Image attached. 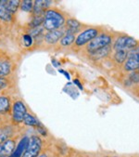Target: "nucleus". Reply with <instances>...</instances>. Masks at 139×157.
Wrapping results in <instances>:
<instances>
[{"mask_svg":"<svg viewBox=\"0 0 139 157\" xmlns=\"http://www.w3.org/2000/svg\"><path fill=\"white\" fill-rule=\"evenodd\" d=\"M65 22H66L65 15L58 9L50 8L45 12L42 27L44 28L45 31L49 32V31H53L64 27Z\"/></svg>","mask_w":139,"mask_h":157,"instance_id":"obj_1","label":"nucleus"},{"mask_svg":"<svg viewBox=\"0 0 139 157\" xmlns=\"http://www.w3.org/2000/svg\"><path fill=\"white\" fill-rule=\"evenodd\" d=\"M112 44H113L112 35L108 33V32L101 31L100 34L96 37H95L91 42H89L85 47V50L86 51L87 54H89V53H93L95 51H97L99 49L111 47Z\"/></svg>","mask_w":139,"mask_h":157,"instance_id":"obj_2","label":"nucleus"},{"mask_svg":"<svg viewBox=\"0 0 139 157\" xmlns=\"http://www.w3.org/2000/svg\"><path fill=\"white\" fill-rule=\"evenodd\" d=\"M101 32V29L99 27L90 26L85 27L83 31L76 36V39L73 46V48L79 49L85 48L89 42H91L95 37H96Z\"/></svg>","mask_w":139,"mask_h":157,"instance_id":"obj_3","label":"nucleus"},{"mask_svg":"<svg viewBox=\"0 0 139 157\" xmlns=\"http://www.w3.org/2000/svg\"><path fill=\"white\" fill-rule=\"evenodd\" d=\"M28 113L27 106L23 102L22 100H15L12 101V108H11V115H10V122L14 125H19L23 123L24 117Z\"/></svg>","mask_w":139,"mask_h":157,"instance_id":"obj_4","label":"nucleus"},{"mask_svg":"<svg viewBox=\"0 0 139 157\" xmlns=\"http://www.w3.org/2000/svg\"><path fill=\"white\" fill-rule=\"evenodd\" d=\"M43 150V140L38 135H32L21 157H38Z\"/></svg>","mask_w":139,"mask_h":157,"instance_id":"obj_5","label":"nucleus"},{"mask_svg":"<svg viewBox=\"0 0 139 157\" xmlns=\"http://www.w3.org/2000/svg\"><path fill=\"white\" fill-rule=\"evenodd\" d=\"M139 45V42L129 36H118L115 41L113 42L111 48L113 51H117V50H131L133 48H134L135 47H137Z\"/></svg>","mask_w":139,"mask_h":157,"instance_id":"obj_6","label":"nucleus"},{"mask_svg":"<svg viewBox=\"0 0 139 157\" xmlns=\"http://www.w3.org/2000/svg\"><path fill=\"white\" fill-rule=\"evenodd\" d=\"M139 68V45L129 50L128 58L123 63V69L127 72H135Z\"/></svg>","mask_w":139,"mask_h":157,"instance_id":"obj_7","label":"nucleus"},{"mask_svg":"<svg viewBox=\"0 0 139 157\" xmlns=\"http://www.w3.org/2000/svg\"><path fill=\"white\" fill-rule=\"evenodd\" d=\"M65 33H66L65 27H61L57 30L46 32L43 37V43L48 47L56 46L59 42V40L62 38V36L65 35Z\"/></svg>","mask_w":139,"mask_h":157,"instance_id":"obj_8","label":"nucleus"},{"mask_svg":"<svg viewBox=\"0 0 139 157\" xmlns=\"http://www.w3.org/2000/svg\"><path fill=\"white\" fill-rule=\"evenodd\" d=\"M18 127L12 124L11 123L2 125L0 128V144L4 143L8 140L17 136Z\"/></svg>","mask_w":139,"mask_h":157,"instance_id":"obj_9","label":"nucleus"},{"mask_svg":"<svg viewBox=\"0 0 139 157\" xmlns=\"http://www.w3.org/2000/svg\"><path fill=\"white\" fill-rule=\"evenodd\" d=\"M18 144V136L11 138L5 141L4 143L0 144V156L9 157L16 149Z\"/></svg>","mask_w":139,"mask_h":157,"instance_id":"obj_10","label":"nucleus"},{"mask_svg":"<svg viewBox=\"0 0 139 157\" xmlns=\"http://www.w3.org/2000/svg\"><path fill=\"white\" fill-rule=\"evenodd\" d=\"M15 64L6 58H0V77H9L14 72Z\"/></svg>","mask_w":139,"mask_h":157,"instance_id":"obj_11","label":"nucleus"},{"mask_svg":"<svg viewBox=\"0 0 139 157\" xmlns=\"http://www.w3.org/2000/svg\"><path fill=\"white\" fill-rule=\"evenodd\" d=\"M65 29H66V32L68 33H72L74 35H78L81 31L84 30V24L81 23L79 21H77L74 18H68L66 19V22L64 25Z\"/></svg>","mask_w":139,"mask_h":157,"instance_id":"obj_12","label":"nucleus"},{"mask_svg":"<svg viewBox=\"0 0 139 157\" xmlns=\"http://www.w3.org/2000/svg\"><path fill=\"white\" fill-rule=\"evenodd\" d=\"M12 101L10 96L6 94L0 95V115H11Z\"/></svg>","mask_w":139,"mask_h":157,"instance_id":"obj_13","label":"nucleus"},{"mask_svg":"<svg viewBox=\"0 0 139 157\" xmlns=\"http://www.w3.org/2000/svg\"><path fill=\"white\" fill-rule=\"evenodd\" d=\"M28 142H29V137H27V136L22 137L19 140V142L17 144V147L14 150V151L9 157H21L24 151H25V149H26V147H27V145H28Z\"/></svg>","mask_w":139,"mask_h":157,"instance_id":"obj_14","label":"nucleus"},{"mask_svg":"<svg viewBox=\"0 0 139 157\" xmlns=\"http://www.w3.org/2000/svg\"><path fill=\"white\" fill-rule=\"evenodd\" d=\"M75 39H76V35L66 32L65 35L62 36V38L59 40L58 46H59L60 48H70V47L73 46Z\"/></svg>","mask_w":139,"mask_h":157,"instance_id":"obj_15","label":"nucleus"},{"mask_svg":"<svg viewBox=\"0 0 139 157\" xmlns=\"http://www.w3.org/2000/svg\"><path fill=\"white\" fill-rule=\"evenodd\" d=\"M6 2L7 0H0V20L9 22L13 20V15L8 10Z\"/></svg>","mask_w":139,"mask_h":157,"instance_id":"obj_16","label":"nucleus"},{"mask_svg":"<svg viewBox=\"0 0 139 157\" xmlns=\"http://www.w3.org/2000/svg\"><path fill=\"white\" fill-rule=\"evenodd\" d=\"M112 50V48L111 46V47H108V48H102V49H99L97 51H95L93 53H89L88 54V57L91 59H94V60H98L100 59H103V58H106L110 55V53L111 52Z\"/></svg>","mask_w":139,"mask_h":157,"instance_id":"obj_17","label":"nucleus"},{"mask_svg":"<svg viewBox=\"0 0 139 157\" xmlns=\"http://www.w3.org/2000/svg\"><path fill=\"white\" fill-rule=\"evenodd\" d=\"M23 124L26 127H30V128H37L38 125L41 124V122L36 118V116L34 115L33 113H32L31 112H28L24 117L23 120Z\"/></svg>","mask_w":139,"mask_h":157,"instance_id":"obj_18","label":"nucleus"},{"mask_svg":"<svg viewBox=\"0 0 139 157\" xmlns=\"http://www.w3.org/2000/svg\"><path fill=\"white\" fill-rule=\"evenodd\" d=\"M128 53L129 51L128 50H117V51H114V54H113V60L116 62L117 64H123L125 60L127 59L128 58Z\"/></svg>","mask_w":139,"mask_h":157,"instance_id":"obj_19","label":"nucleus"},{"mask_svg":"<svg viewBox=\"0 0 139 157\" xmlns=\"http://www.w3.org/2000/svg\"><path fill=\"white\" fill-rule=\"evenodd\" d=\"M13 86V79L9 77H0V92L8 90L9 88L12 87Z\"/></svg>","mask_w":139,"mask_h":157,"instance_id":"obj_20","label":"nucleus"},{"mask_svg":"<svg viewBox=\"0 0 139 157\" xmlns=\"http://www.w3.org/2000/svg\"><path fill=\"white\" fill-rule=\"evenodd\" d=\"M6 5H7L8 10H9V12L12 15H14L20 9L21 1H19V0H8L6 2Z\"/></svg>","mask_w":139,"mask_h":157,"instance_id":"obj_21","label":"nucleus"},{"mask_svg":"<svg viewBox=\"0 0 139 157\" xmlns=\"http://www.w3.org/2000/svg\"><path fill=\"white\" fill-rule=\"evenodd\" d=\"M44 21V16H32V21L29 22V27L30 29H34L37 27H41V25L43 24Z\"/></svg>","mask_w":139,"mask_h":157,"instance_id":"obj_22","label":"nucleus"},{"mask_svg":"<svg viewBox=\"0 0 139 157\" xmlns=\"http://www.w3.org/2000/svg\"><path fill=\"white\" fill-rule=\"evenodd\" d=\"M20 9L24 12L32 13L33 9V1H32V0H23V1H21Z\"/></svg>","mask_w":139,"mask_h":157,"instance_id":"obj_23","label":"nucleus"},{"mask_svg":"<svg viewBox=\"0 0 139 157\" xmlns=\"http://www.w3.org/2000/svg\"><path fill=\"white\" fill-rule=\"evenodd\" d=\"M22 41H23V45L26 48H30L33 45V38L32 37V36L30 34H25L22 36Z\"/></svg>","mask_w":139,"mask_h":157,"instance_id":"obj_24","label":"nucleus"},{"mask_svg":"<svg viewBox=\"0 0 139 157\" xmlns=\"http://www.w3.org/2000/svg\"><path fill=\"white\" fill-rule=\"evenodd\" d=\"M8 117H9L8 115H0V128H1L2 125H4V124L11 123L10 119H8Z\"/></svg>","mask_w":139,"mask_h":157,"instance_id":"obj_25","label":"nucleus"},{"mask_svg":"<svg viewBox=\"0 0 139 157\" xmlns=\"http://www.w3.org/2000/svg\"><path fill=\"white\" fill-rule=\"evenodd\" d=\"M36 129L37 130V132L39 133V134H41L42 136H47V129L45 128V127L42 124V123L38 125L37 128H36Z\"/></svg>","mask_w":139,"mask_h":157,"instance_id":"obj_26","label":"nucleus"},{"mask_svg":"<svg viewBox=\"0 0 139 157\" xmlns=\"http://www.w3.org/2000/svg\"><path fill=\"white\" fill-rule=\"evenodd\" d=\"M130 80L133 83H138L139 82V73L137 71L132 73V75H130Z\"/></svg>","mask_w":139,"mask_h":157,"instance_id":"obj_27","label":"nucleus"},{"mask_svg":"<svg viewBox=\"0 0 139 157\" xmlns=\"http://www.w3.org/2000/svg\"><path fill=\"white\" fill-rule=\"evenodd\" d=\"M73 84H74L75 86H77L78 88H79L80 90H84V86H83V85L81 84V82H80L78 79H74V80H73Z\"/></svg>","mask_w":139,"mask_h":157,"instance_id":"obj_28","label":"nucleus"},{"mask_svg":"<svg viewBox=\"0 0 139 157\" xmlns=\"http://www.w3.org/2000/svg\"><path fill=\"white\" fill-rule=\"evenodd\" d=\"M58 72H59L60 74H62L63 75H65V77L67 78V80H71V76H70V75H69L68 72H66V71H64V70H61V69H58Z\"/></svg>","mask_w":139,"mask_h":157,"instance_id":"obj_29","label":"nucleus"},{"mask_svg":"<svg viewBox=\"0 0 139 157\" xmlns=\"http://www.w3.org/2000/svg\"><path fill=\"white\" fill-rule=\"evenodd\" d=\"M38 157H51L47 151H43V152H41L40 154H39V156Z\"/></svg>","mask_w":139,"mask_h":157,"instance_id":"obj_30","label":"nucleus"},{"mask_svg":"<svg viewBox=\"0 0 139 157\" xmlns=\"http://www.w3.org/2000/svg\"><path fill=\"white\" fill-rule=\"evenodd\" d=\"M105 157H117V156H105Z\"/></svg>","mask_w":139,"mask_h":157,"instance_id":"obj_31","label":"nucleus"},{"mask_svg":"<svg viewBox=\"0 0 139 157\" xmlns=\"http://www.w3.org/2000/svg\"><path fill=\"white\" fill-rule=\"evenodd\" d=\"M137 72H138V73H139V68H138V70H137Z\"/></svg>","mask_w":139,"mask_h":157,"instance_id":"obj_32","label":"nucleus"},{"mask_svg":"<svg viewBox=\"0 0 139 157\" xmlns=\"http://www.w3.org/2000/svg\"><path fill=\"white\" fill-rule=\"evenodd\" d=\"M0 157H2V156H0Z\"/></svg>","mask_w":139,"mask_h":157,"instance_id":"obj_33","label":"nucleus"}]
</instances>
